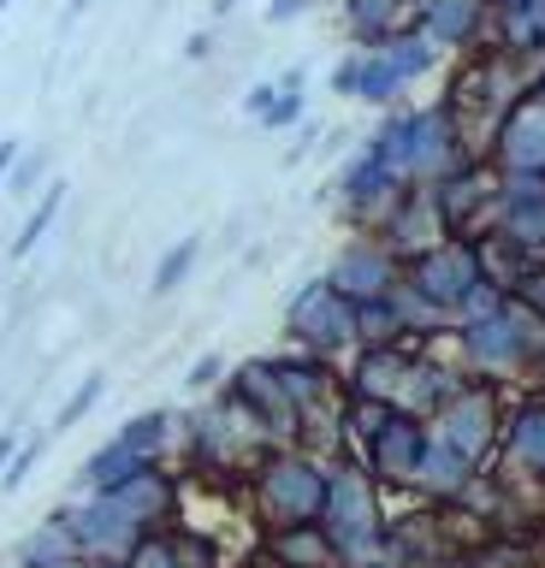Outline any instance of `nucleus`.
Masks as SVG:
<instances>
[{"label": "nucleus", "instance_id": "obj_11", "mask_svg": "<svg viewBox=\"0 0 545 568\" xmlns=\"http://www.w3.org/2000/svg\"><path fill=\"white\" fill-rule=\"evenodd\" d=\"M415 30L438 53H481L492 42V0H415Z\"/></svg>", "mask_w": 545, "mask_h": 568}, {"label": "nucleus", "instance_id": "obj_9", "mask_svg": "<svg viewBox=\"0 0 545 568\" xmlns=\"http://www.w3.org/2000/svg\"><path fill=\"white\" fill-rule=\"evenodd\" d=\"M486 160L504 178H545V101L522 95L498 119V131L486 142Z\"/></svg>", "mask_w": 545, "mask_h": 568}, {"label": "nucleus", "instance_id": "obj_26", "mask_svg": "<svg viewBox=\"0 0 545 568\" xmlns=\"http://www.w3.org/2000/svg\"><path fill=\"white\" fill-rule=\"evenodd\" d=\"M273 101H279V83H255L250 95H243V113H250V119L261 124V119H268V106H273Z\"/></svg>", "mask_w": 545, "mask_h": 568}, {"label": "nucleus", "instance_id": "obj_36", "mask_svg": "<svg viewBox=\"0 0 545 568\" xmlns=\"http://www.w3.org/2000/svg\"><path fill=\"white\" fill-rule=\"evenodd\" d=\"M7 7H12V0H0V12H7Z\"/></svg>", "mask_w": 545, "mask_h": 568}, {"label": "nucleus", "instance_id": "obj_10", "mask_svg": "<svg viewBox=\"0 0 545 568\" xmlns=\"http://www.w3.org/2000/svg\"><path fill=\"white\" fill-rule=\"evenodd\" d=\"M403 190H410V184H403L397 172H385L367 149L350 160V166L339 172V184H332V195H339V207H344V220L356 225V231H380V220L392 213V202H397Z\"/></svg>", "mask_w": 545, "mask_h": 568}, {"label": "nucleus", "instance_id": "obj_28", "mask_svg": "<svg viewBox=\"0 0 545 568\" xmlns=\"http://www.w3.org/2000/svg\"><path fill=\"white\" fill-rule=\"evenodd\" d=\"M350 89H356V60L344 53V60L332 65V95H344V101H350Z\"/></svg>", "mask_w": 545, "mask_h": 568}, {"label": "nucleus", "instance_id": "obj_4", "mask_svg": "<svg viewBox=\"0 0 545 568\" xmlns=\"http://www.w3.org/2000/svg\"><path fill=\"white\" fill-rule=\"evenodd\" d=\"M285 337H291V349H309L332 362L339 349H356V302L339 296L326 278H309L285 302Z\"/></svg>", "mask_w": 545, "mask_h": 568}, {"label": "nucleus", "instance_id": "obj_29", "mask_svg": "<svg viewBox=\"0 0 545 568\" xmlns=\"http://www.w3.org/2000/svg\"><path fill=\"white\" fill-rule=\"evenodd\" d=\"M19 154H24V142H19V136L0 142V190H7V178H12V166H19Z\"/></svg>", "mask_w": 545, "mask_h": 568}, {"label": "nucleus", "instance_id": "obj_8", "mask_svg": "<svg viewBox=\"0 0 545 568\" xmlns=\"http://www.w3.org/2000/svg\"><path fill=\"white\" fill-rule=\"evenodd\" d=\"M374 237H380L385 248H392V255H397L403 266H410L415 255H427V248L445 243L451 231H445V213H438L433 184H410V190H403L397 202H392V213L380 220Z\"/></svg>", "mask_w": 545, "mask_h": 568}, {"label": "nucleus", "instance_id": "obj_23", "mask_svg": "<svg viewBox=\"0 0 545 568\" xmlns=\"http://www.w3.org/2000/svg\"><path fill=\"white\" fill-rule=\"evenodd\" d=\"M509 302H516L522 314H534L539 326H545V261H534V273H527L516 291H509Z\"/></svg>", "mask_w": 545, "mask_h": 568}, {"label": "nucleus", "instance_id": "obj_15", "mask_svg": "<svg viewBox=\"0 0 545 568\" xmlns=\"http://www.w3.org/2000/svg\"><path fill=\"white\" fill-rule=\"evenodd\" d=\"M137 462H149V468H161V456L172 450V438H179V415L172 408H149V415H131L125 426L113 433Z\"/></svg>", "mask_w": 545, "mask_h": 568}, {"label": "nucleus", "instance_id": "obj_17", "mask_svg": "<svg viewBox=\"0 0 545 568\" xmlns=\"http://www.w3.org/2000/svg\"><path fill=\"white\" fill-rule=\"evenodd\" d=\"M166 539H172V562L179 568H225V550H220L214 532L179 521V527H166Z\"/></svg>", "mask_w": 545, "mask_h": 568}, {"label": "nucleus", "instance_id": "obj_22", "mask_svg": "<svg viewBox=\"0 0 545 568\" xmlns=\"http://www.w3.org/2000/svg\"><path fill=\"white\" fill-rule=\"evenodd\" d=\"M125 568H179V562H172V539H166V532H143L137 550L125 557Z\"/></svg>", "mask_w": 545, "mask_h": 568}, {"label": "nucleus", "instance_id": "obj_6", "mask_svg": "<svg viewBox=\"0 0 545 568\" xmlns=\"http://www.w3.org/2000/svg\"><path fill=\"white\" fill-rule=\"evenodd\" d=\"M397 278H403V261L374 237V231H356V237H350L339 255H332V266H326V284H332L339 296H350V302H380V296H392Z\"/></svg>", "mask_w": 545, "mask_h": 568}, {"label": "nucleus", "instance_id": "obj_18", "mask_svg": "<svg viewBox=\"0 0 545 568\" xmlns=\"http://www.w3.org/2000/svg\"><path fill=\"white\" fill-rule=\"evenodd\" d=\"M196 261H202V237H179V243H172L161 261H154L149 291H154V296H172V291H179V284L190 278V273H196Z\"/></svg>", "mask_w": 545, "mask_h": 568}, {"label": "nucleus", "instance_id": "obj_7", "mask_svg": "<svg viewBox=\"0 0 545 568\" xmlns=\"http://www.w3.org/2000/svg\"><path fill=\"white\" fill-rule=\"evenodd\" d=\"M427 420H415V415H403V408H392V420L380 426L374 438L362 444V468L380 479V491H392V486H410L415 491V474H421V456H427Z\"/></svg>", "mask_w": 545, "mask_h": 568}, {"label": "nucleus", "instance_id": "obj_30", "mask_svg": "<svg viewBox=\"0 0 545 568\" xmlns=\"http://www.w3.org/2000/svg\"><path fill=\"white\" fill-rule=\"evenodd\" d=\"M208 53H214V30H196V36H190V42H184V60H208Z\"/></svg>", "mask_w": 545, "mask_h": 568}, {"label": "nucleus", "instance_id": "obj_33", "mask_svg": "<svg viewBox=\"0 0 545 568\" xmlns=\"http://www.w3.org/2000/svg\"><path fill=\"white\" fill-rule=\"evenodd\" d=\"M362 568H403V562H392V557H374V562H362Z\"/></svg>", "mask_w": 545, "mask_h": 568}, {"label": "nucleus", "instance_id": "obj_5", "mask_svg": "<svg viewBox=\"0 0 545 568\" xmlns=\"http://www.w3.org/2000/svg\"><path fill=\"white\" fill-rule=\"evenodd\" d=\"M403 284L427 296L438 314H451V326H456L463 302L481 291L486 278H481V255H474V243L468 237H445L438 248H427V255H415L410 266H403Z\"/></svg>", "mask_w": 545, "mask_h": 568}, {"label": "nucleus", "instance_id": "obj_20", "mask_svg": "<svg viewBox=\"0 0 545 568\" xmlns=\"http://www.w3.org/2000/svg\"><path fill=\"white\" fill-rule=\"evenodd\" d=\"M225 373H232V367H225V355H220V349H208V355H196V362H190L184 385L196 390V397H208V390H220V385H225Z\"/></svg>", "mask_w": 545, "mask_h": 568}, {"label": "nucleus", "instance_id": "obj_24", "mask_svg": "<svg viewBox=\"0 0 545 568\" xmlns=\"http://www.w3.org/2000/svg\"><path fill=\"white\" fill-rule=\"evenodd\" d=\"M37 462H42V438H24V444H19V456H12V462H7V474H0V491H19Z\"/></svg>", "mask_w": 545, "mask_h": 568}, {"label": "nucleus", "instance_id": "obj_25", "mask_svg": "<svg viewBox=\"0 0 545 568\" xmlns=\"http://www.w3.org/2000/svg\"><path fill=\"white\" fill-rule=\"evenodd\" d=\"M42 172H48V160H42V154H19V166H12L7 190H12V195H30V184H37Z\"/></svg>", "mask_w": 545, "mask_h": 568}, {"label": "nucleus", "instance_id": "obj_32", "mask_svg": "<svg viewBox=\"0 0 545 568\" xmlns=\"http://www.w3.org/2000/svg\"><path fill=\"white\" fill-rule=\"evenodd\" d=\"M527 95H534V101H545V65L534 71V78H527Z\"/></svg>", "mask_w": 545, "mask_h": 568}, {"label": "nucleus", "instance_id": "obj_14", "mask_svg": "<svg viewBox=\"0 0 545 568\" xmlns=\"http://www.w3.org/2000/svg\"><path fill=\"white\" fill-rule=\"evenodd\" d=\"M261 557L273 568H344L339 545L321 521H303V527H279V532H261Z\"/></svg>", "mask_w": 545, "mask_h": 568}, {"label": "nucleus", "instance_id": "obj_19", "mask_svg": "<svg viewBox=\"0 0 545 568\" xmlns=\"http://www.w3.org/2000/svg\"><path fill=\"white\" fill-rule=\"evenodd\" d=\"M101 397H108V379H101V373H90V379H83V385L72 390V397L60 403V415H54V433H72V426H78L83 415H90V408H95Z\"/></svg>", "mask_w": 545, "mask_h": 568}, {"label": "nucleus", "instance_id": "obj_13", "mask_svg": "<svg viewBox=\"0 0 545 568\" xmlns=\"http://www.w3.org/2000/svg\"><path fill=\"white\" fill-rule=\"evenodd\" d=\"M421 344H374V349H356V367L344 373V390L350 397H374V403H392L397 408V390H403V373H410Z\"/></svg>", "mask_w": 545, "mask_h": 568}, {"label": "nucleus", "instance_id": "obj_27", "mask_svg": "<svg viewBox=\"0 0 545 568\" xmlns=\"http://www.w3.org/2000/svg\"><path fill=\"white\" fill-rule=\"evenodd\" d=\"M303 12H314V0H268V24H296Z\"/></svg>", "mask_w": 545, "mask_h": 568}, {"label": "nucleus", "instance_id": "obj_1", "mask_svg": "<svg viewBox=\"0 0 545 568\" xmlns=\"http://www.w3.org/2000/svg\"><path fill=\"white\" fill-rule=\"evenodd\" d=\"M385 491L380 479L362 468L356 450H339L326 456V509H321V527L332 532L344 568H362L385 550Z\"/></svg>", "mask_w": 545, "mask_h": 568}, {"label": "nucleus", "instance_id": "obj_16", "mask_svg": "<svg viewBox=\"0 0 545 568\" xmlns=\"http://www.w3.org/2000/svg\"><path fill=\"white\" fill-rule=\"evenodd\" d=\"M60 207H65V184H60V178H54V184L42 190V202H37V207L24 213V225H19V237L7 243V255H12V261L37 255V243L48 237V231H54V220H60Z\"/></svg>", "mask_w": 545, "mask_h": 568}, {"label": "nucleus", "instance_id": "obj_3", "mask_svg": "<svg viewBox=\"0 0 545 568\" xmlns=\"http://www.w3.org/2000/svg\"><path fill=\"white\" fill-rule=\"evenodd\" d=\"M427 433L445 444V450L463 456L474 474H486L492 462H498V438H504V385L463 379V385H456V397L427 420Z\"/></svg>", "mask_w": 545, "mask_h": 568}, {"label": "nucleus", "instance_id": "obj_2", "mask_svg": "<svg viewBox=\"0 0 545 568\" xmlns=\"http://www.w3.org/2000/svg\"><path fill=\"white\" fill-rule=\"evenodd\" d=\"M250 509L261 532H279V527H303V521H321L326 509V462L296 450V444H279L250 468Z\"/></svg>", "mask_w": 545, "mask_h": 568}, {"label": "nucleus", "instance_id": "obj_35", "mask_svg": "<svg viewBox=\"0 0 545 568\" xmlns=\"http://www.w3.org/2000/svg\"><path fill=\"white\" fill-rule=\"evenodd\" d=\"M243 568H273V562H268V557H261V550H255V557H250V562H243Z\"/></svg>", "mask_w": 545, "mask_h": 568}, {"label": "nucleus", "instance_id": "obj_31", "mask_svg": "<svg viewBox=\"0 0 545 568\" xmlns=\"http://www.w3.org/2000/svg\"><path fill=\"white\" fill-rule=\"evenodd\" d=\"M12 456H19V433H0V474H7Z\"/></svg>", "mask_w": 545, "mask_h": 568}, {"label": "nucleus", "instance_id": "obj_21", "mask_svg": "<svg viewBox=\"0 0 545 568\" xmlns=\"http://www.w3.org/2000/svg\"><path fill=\"white\" fill-rule=\"evenodd\" d=\"M303 113H309L303 89H279V101L268 106V119H261V131H291V124H303Z\"/></svg>", "mask_w": 545, "mask_h": 568}, {"label": "nucleus", "instance_id": "obj_37", "mask_svg": "<svg viewBox=\"0 0 545 568\" xmlns=\"http://www.w3.org/2000/svg\"><path fill=\"white\" fill-rule=\"evenodd\" d=\"M72 7H78V0H72Z\"/></svg>", "mask_w": 545, "mask_h": 568}, {"label": "nucleus", "instance_id": "obj_34", "mask_svg": "<svg viewBox=\"0 0 545 568\" xmlns=\"http://www.w3.org/2000/svg\"><path fill=\"white\" fill-rule=\"evenodd\" d=\"M238 7V0H214V18H225V12H232Z\"/></svg>", "mask_w": 545, "mask_h": 568}, {"label": "nucleus", "instance_id": "obj_12", "mask_svg": "<svg viewBox=\"0 0 545 568\" xmlns=\"http://www.w3.org/2000/svg\"><path fill=\"white\" fill-rule=\"evenodd\" d=\"M498 462H504L509 479H534V486H545V390H522V397L504 408Z\"/></svg>", "mask_w": 545, "mask_h": 568}]
</instances>
